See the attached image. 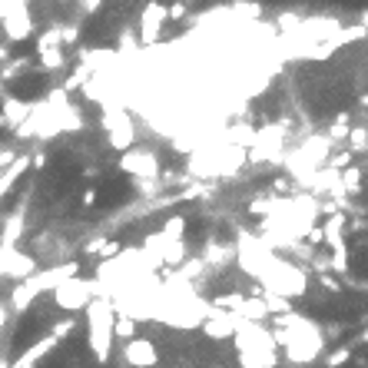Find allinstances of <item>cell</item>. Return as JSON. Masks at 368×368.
I'll list each match as a JSON object with an SVG mask.
<instances>
[{
  "label": "cell",
  "mask_w": 368,
  "mask_h": 368,
  "mask_svg": "<svg viewBox=\"0 0 368 368\" xmlns=\"http://www.w3.org/2000/svg\"><path fill=\"white\" fill-rule=\"evenodd\" d=\"M87 312V345H90L93 358L100 365L110 362L113 351V305L107 295H96L90 299V305L83 309Z\"/></svg>",
  "instance_id": "cell-1"
},
{
  "label": "cell",
  "mask_w": 368,
  "mask_h": 368,
  "mask_svg": "<svg viewBox=\"0 0 368 368\" xmlns=\"http://www.w3.org/2000/svg\"><path fill=\"white\" fill-rule=\"evenodd\" d=\"M96 295H100V282H96V279L70 276L50 292V302H54L56 312L76 315V312H83V309L90 305V299H96Z\"/></svg>",
  "instance_id": "cell-2"
},
{
  "label": "cell",
  "mask_w": 368,
  "mask_h": 368,
  "mask_svg": "<svg viewBox=\"0 0 368 368\" xmlns=\"http://www.w3.org/2000/svg\"><path fill=\"white\" fill-rule=\"evenodd\" d=\"M166 27V3L163 0H149L147 7H143V14H140V47H156V40L163 34Z\"/></svg>",
  "instance_id": "cell-3"
},
{
  "label": "cell",
  "mask_w": 368,
  "mask_h": 368,
  "mask_svg": "<svg viewBox=\"0 0 368 368\" xmlns=\"http://www.w3.org/2000/svg\"><path fill=\"white\" fill-rule=\"evenodd\" d=\"M123 362L129 368H160V349L147 335H136L123 345Z\"/></svg>",
  "instance_id": "cell-4"
},
{
  "label": "cell",
  "mask_w": 368,
  "mask_h": 368,
  "mask_svg": "<svg viewBox=\"0 0 368 368\" xmlns=\"http://www.w3.org/2000/svg\"><path fill=\"white\" fill-rule=\"evenodd\" d=\"M76 329H80L76 315H67V318H56L54 325H50V332H47V335H50V338H54L56 345H60V342H67V338H70V335H74Z\"/></svg>",
  "instance_id": "cell-5"
},
{
  "label": "cell",
  "mask_w": 368,
  "mask_h": 368,
  "mask_svg": "<svg viewBox=\"0 0 368 368\" xmlns=\"http://www.w3.org/2000/svg\"><path fill=\"white\" fill-rule=\"evenodd\" d=\"M136 325H140V322H133L127 315H113V342H123V345H127L129 338H136Z\"/></svg>",
  "instance_id": "cell-6"
},
{
  "label": "cell",
  "mask_w": 368,
  "mask_h": 368,
  "mask_svg": "<svg viewBox=\"0 0 368 368\" xmlns=\"http://www.w3.org/2000/svg\"><path fill=\"white\" fill-rule=\"evenodd\" d=\"M355 355V345L351 342H345V345H338V349H332L322 355V365L325 368H342V365H349V358Z\"/></svg>",
  "instance_id": "cell-7"
},
{
  "label": "cell",
  "mask_w": 368,
  "mask_h": 368,
  "mask_svg": "<svg viewBox=\"0 0 368 368\" xmlns=\"http://www.w3.org/2000/svg\"><path fill=\"white\" fill-rule=\"evenodd\" d=\"M209 368H226V365H222V362H213V365H209Z\"/></svg>",
  "instance_id": "cell-8"
},
{
  "label": "cell",
  "mask_w": 368,
  "mask_h": 368,
  "mask_svg": "<svg viewBox=\"0 0 368 368\" xmlns=\"http://www.w3.org/2000/svg\"><path fill=\"white\" fill-rule=\"evenodd\" d=\"M3 127H7V123H3V116H0V129H3Z\"/></svg>",
  "instance_id": "cell-9"
}]
</instances>
